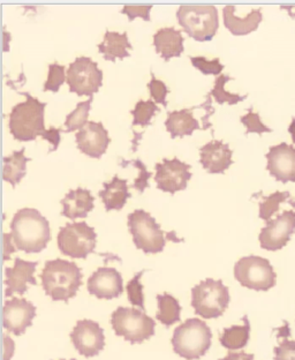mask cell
I'll return each instance as SVG.
<instances>
[{
  "instance_id": "obj_12",
  "label": "cell",
  "mask_w": 295,
  "mask_h": 360,
  "mask_svg": "<svg viewBox=\"0 0 295 360\" xmlns=\"http://www.w3.org/2000/svg\"><path fill=\"white\" fill-rule=\"evenodd\" d=\"M190 165L180 161L179 158L172 160L164 158L162 163L155 165L158 190L165 193L176 194L179 191L186 190L188 181L192 179Z\"/></svg>"
},
{
  "instance_id": "obj_45",
  "label": "cell",
  "mask_w": 295,
  "mask_h": 360,
  "mask_svg": "<svg viewBox=\"0 0 295 360\" xmlns=\"http://www.w3.org/2000/svg\"><path fill=\"white\" fill-rule=\"evenodd\" d=\"M289 133L292 135L293 143L295 145V118H293L292 122H291V125H289Z\"/></svg>"
},
{
  "instance_id": "obj_11",
  "label": "cell",
  "mask_w": 295,
  "mask_h": 360,
  "mask_svg": "<svg viewBox=\"0 0 295 360\" xmlns=\"http://www.w3.org/2000/svg\"><path fill=\"white\" fill-rule=\"evenodd\" d=\"M66 75L70 91L77 96L93 97V94L103 86V72L96 61L84 56L77 57L70 64Z\"/></svg>"
},
{
  "instance_id": "obj_17",
  "label": "cell",
  "mask_w": 295,
  "mask_h": 360,
  "mask_svg": "<svg viewBox=\"0 0 295 360\" xmlns=\"http://www.w3.org/2000/svg\"><path fill=\"white\" fill-rule=\"evenodd\" d=\"M75 141L82 154L100 158L107 150L111 139L102 122H88L87 125L75 134Z\"/></svg>"
},
{
  "instance_id": "obj_41",
  "label": "cell",
  "mask_w": 295,
  "mask_h": 360,
  "mask_svg": "<svg viewBox=\"0 0 295 360\" xmlns=\"http://www.w3.org/2000/svg\"><path fill=\"white\" fill-rule=\"evenodd\" d=\"M275 360H295V341L284 340L275 347Z\"/></svg>"
},
{
  "instance_id": "obj_34",
  "label": "cell",
  "mask_w": 295,
  "mask_h": 360,
  "mask_svg": "<svg viewBox=\"0 0 295 360\" xmlns=\"http://www.w3.org/2000/svg\"><path fill=\"white\" fill-rule=\"evenodd\" d=\"M65 80H67V75H65V66L57 64V63L50 64L48 65V80L45 81L43 90L58 93L61 86L65 84Z\"/></svg>"
},
{
  "instance_id": "obj_10",
  "label": "cell",
  "mask_w": 295,
  "mask_h": 360,
  "mask_svg": "<svg viewBox=\"0 0 295 360\" xmlns=\"http://www.w3.org/2000/svg\"><path fill=\"white\" fill-rule=\"evenodd\" d=\"M235 277L241 285L255 291H269L277 282L270 261L257 255L241 257L235 266Z\"/></svg>"
},
{
  "instance_id": "obj_9",
  "label": "cell",
  "mask_w": 295,
  "mask_h": 360,
  "mask_svg": "<svg viewBox=\"0 0 295 360\" xmlns=\"http://www.w3.org/2000/svg\"><path fill=\"white\" fill-rule=\"evenodd\" d=\"M57 240L61 255L73 259H87L96 248L97 233L87 222L67 223L59 229Z\"/></svg>"
},
{
  "instance_id": "obj_25",
  "label": "cell",
  "mask_w": 295,
  "mask_h": 360,
  "mask_svg": "<svg viewBox=\"0 0 295 360\" xmlns=\"http://www.w3.org/2000/svg\"><path fill=\"white\" fill-rule=\"evenodd\" d=\"M97 46H98V52L103 55L104 59L112 63H114L117 59L129 57L131 55H129V50L133 49L127 32H124L120 34V32H110V30H106L103 42L100 43Z\"/></svg>"
},
{
  "instance_id": "obj_28",
  "label": "cell",
  "mask_w": 295,
  "mask_h": 360,
  "mask_svg": "<svg viewBox=\"0 0 295 360\" xmlns=\"http://www.w3.org/2000/svg\"><path fill=\"white\" fill-rule=\"evenodd\" d=\"M242 320L244 325L232 326L230 328H225L221 333L219 342L225 349L230 351L240 350L248 345L251 338V323L246 315Z\"/></svg>"
},
{
  "instance_id": "obj_18",
  "label": "cell",
  "mask_w": 295,
  "mask_h": 360,
  "mask_svg": "<svg viewBox=\"0 0 295 360\" xmlns=\"http://www.w3.org/2000/svg\"><path fill=\"white\" fill-rule=\"evenodd\" d=\"M88 292L98 300H114L124 292L122 274L116 268L100 267L88 280Z\"/></svg>"
},
{
  "instance_id": "obj_8",
  "label": "cell",
  "mask_w": 295,
  "mask_h": 360,
  "mask_svg": "<svg viewBox=\"0 0 295 360\" xmlns=\"http://www.w3.org/2000/svg\"><path fill=\"white\" fill-rule=\"evenodd\" d=\"M129 229L133 236V241L138 250L145 255H156L163 252L166 239L161 225L143 210H136L129 215Z\"/></svg>"
},
{
  "instance_id": "obj_14",
  "label": "cell",
  "mask_w": 295,
  "mask_h": 360,
  "mask_svg": "<svg viewBox=\"0 0 295 360\" xmlns=\"http://www.w3.org/2000/svg\"><path fill=\"white\" fill-rule=\"evenodd\" d=\"M71 340L77 352L86 358L96 357L105 347L103 328L98 322L87 319L77 322Z\"/></svg>"
},
{
  "instance_id": "obj_47",
  "label": "cell",
  "mask_w": 295,
  "mask_h": 360,
  "mask_svg": "<svg viewBox=\"0 0 295 360\" xmlns=\"http://www.w3.org/2000/svg\"><path fill=\"white\" fill-rule=\"evenodd\" d=\"M60 360H65V359H60ZM70 360H77V359H74V358H73V359H70Z\"/></svg>"
},
{
  "instance_id": "obj_27",
  "label": "cell",
  "mask_w": 295,
  "mask_h": 360,
  "mask_svg": "<svg viewBox=\"0 0 295 360\" xmlns=\"http://www.w3.org/2000/svg\"><path fill=\"white\" fill-rule=\"evenodd\" d=\"M26 148L19 151H13L11 156L4 158L3 178L5 181L10 183L13 188L21 183L27 174V163L32 161V158L25 156Z\"/></svg>"
},
{
  "instance_id": "obj_15",
  "label": "cell",
  "mask_w": 295,
  "mask_h": 360,
  "mask_svg": "<svg viewBox=\"0 0 295 360\" xmlns=\"http://www.w3.org/2000/svg\"><path fill=\"white\" fill-rule=\"evenodd\" d=\"M36 316V306L25 298H12L4 302V328L16 336L25 334Z\"/></svg>"
},
{
  "instance_id": "obj_37",
  "label": "cell",
  "mask_w": 295,
  "mask_h": 360,
  "mask_svg": "<svg viewBox=\"0 0 295 360\" xmlns=\"http://www.w3.org/2000/svg\"><path fill=\"white\" fill-rule=\"evenodd\" d=\"M192 66L202 72L204 75H218L224 70V65L221 64L219 58L208 60L206 57H190Z\"/></svg>"
},
{
  "instance_id": "obj_7",
  "label": "cell",
  "mask_w": 295,
  "mask_h": 360,
  "mask_svg": "<svg viewBox=\"0 0 295 360\" xmlns=\"http://www.w3.org/2000/svg\"><path fill=\"white\" fill-rule=\"evenodd\" d=\"M230 304V292L223 281L206 278L192 289V306L203 319H217Z\"/></svg>"
},
{
  "instance_id": "obj_19",
  "label": "cell",
  "mask_w": 295,
  "mask_h": 360,
  "mask_svg": "<svg viewBox=\"0 0 295 360\" xmlns=\"http://www.w3.org/2000/svg\"><path fill=\"white\" fill-rule=\"evenodd\" d=\"M39 266V262H32V261L22 260L20 257H16L14 261V266L12 268H5V297H12L15 293L18 295H25L28 290V285H36L37 281L34 277L36 268Z\"/></svg>"
},
{
  "instance_id": "obj_44",
  "label": "cell",
  "mask_w": 295,
  "mask_h": 360,
  "mask_svg": "<svg viewBox=\"0 0 295 360\" xmlns=\"http://www.w3.org/2000/svg\"><path fill=\"white\" fill-rule=\"evenodd\" d=\"M219 360H255L254 354H246V352H228L226 357Z\"/></svg>"
},
{
  "instance_id": "obj_20",
  "label": "cell",
  "mask_w": 295,
  "mask_h": 360,
  "mask_svg": "<svg viewBox=\"0 0 295 360\" xmlns=\"http://www.w3.org/2000/svg\"><path fill=\"white\" fill-rule=\"evenodd\" d=\"M233 150L228 143L212 140L199 148V163L209 174H223L233 165Z\"/></svg>"
},
{
  "instance_id": "obj_46",
  "label": "cell",
  "mask_w": 295,
  "mask_h": 360,
  "mask_svg": "<svg viewBox=\"0 0 295 360\" xmlns=\"http://www.w3.org/2000/svg\"><path fill=\"white\" fill-rule=\"evenodd\" d=\"M289 205H291L293 208H295V200H291V201H289Z\"/></svg>"
},
{
  "instance_id": "obj_36",
  "label": "cell",
  "mask_w": 295,
  "mask_h": 360,
  "mask_svg": "<svg viewBox=\"0 0 295 360\" xmlns=\"http://www.w3.org/2000/svg\"><path fill=\"white\" fill-rule=\"evenodd\" d=\"M241 122L246 126V134H249V133H257L258 135H262L263 133H271L273 132V129L268 127V126L264 125L262 120H261V117L258 113L254 112L253 108L248 110L247 115H244V116L241 117L240 118Z\"/></svg>"
},
{
  "instance_id": "obj_23",
  "label": "cell",
  "mask_w": 295,
  "mask_h": 360,
  "mask_svg": "<svg viewBox=\"0 0 295 360\" xmlns=\"http://www.w3.org/2000/svg\"><path fill=\"white\" fill-rule=\"evenodd\" d=\"M154 45L156 52L165 61H170L174 57H180L185 50L183 34L173 27L158 30L154 35Z\"/></svg>"
},
{
  "instance_id": "obj_21",
  "label": "cell",
  "mask_w": 295,
  "mask_h": 360,
  "mask_svg": "<svg viewBox=\"0 0 295 360\" xmlns=\"http://www.w3.org/2000/svg\"><path fill=\"white\" fill-rule=\"evenodd\" d=\"M95 198L91 195V192L87 188L77 187V190H71L65 195L64 199L61 200L63 205V212L61 216H65L67 219H86L88 214L93 210Z\"/></svg>"
},
{
  "instance_id": "obj_32",
  "label": "cell",
  "mask_w": 295,
  "mask_h": 360,
  "mask_svg": "<svg viewBox=\"0 0 295 360\" xmlns=\"http://www.w3.org/2000/svg\"><path fill=\"white\" fill-rule=\"evenodd\" d=\"M289 196H291L289 192H280V191H277L276 193L270 194L269 196H262L260 212H258L260 219L269 222L273 215L280 210V203L285 202Z\"/></svg>"
},
{
  "instance_id": "obj_26",
  "label": "cell",
  "mask_w": 295,
  "mask_h": 360,
  "mask_svg": "<svg viewBox=\"0 0 295 360\" xmlns=\"http://www.w3.org/2000/svg\"><path fill=\"white\" fill-rule=\"evenodd\" d=\"M165 126L172 139L192 135L195 129H199V120H196L192 116V109L171 111L167 113Z\"/></svg>"
},
{
  "instance_id": "obj_40",
  "label": "cell",
  "mask_w": 295,
  "mask_h": 360,
  "mask_svg": "<svg viewBox=\"0 0 295 360\" xmlns=\"http://www.w3.org/2000/svg\"><path fill=\"white\" fill-rule=\"evenodd\" d=\"M124 163V165H135V167H138V169H140L141 170V174H140V178H138V179L135 180L134 185H133V187H134L135 190H138L140 193H143L145 192V188L147 187H149V184H148V180H149V178L152 176V174L151 172H148L147 169H145V165L142 163V161H140V160H135V161H131V162H122Z\"/></svg>"
},
{
  "instance_id": "obj_39",
  "label": "cell",
  "mask_w": 295,
  "mask_h": 360,
  "mask_svg": "<svg viewBox=\"0 0 295 360\" xmlns=\"http://www.w3.org/2000/svg\"><path fill=\"white\" fill-rule=\"evenodd\" d=\"M152 5H126L122 8V13L129 15V21L135 18H142L145 21H150V11Z\"/></svg>"
},
{
  "instance_id": "obj_13",
  "label": "cell",
  "mask_w": 295,
  "mask_h": 360,
  "mask_svg": "<svg viewBox=\"0 0 295 360\" xmlns=\"http://www.w3.org/2000/svg\"><path fill=\"white\" fill-rule=\"evenodd\" d=\"M295 232V212L285 210L277 219H270L261 230L258 240L266 251H280L285 248Z\"/></svg>"
},
{
  "instance_id": "obj_22",
  "label": "cell",
  "mask_w": 295,
  "mask_h": 360,
  "mask_svg": "<svg viewBox=\"0 0 295 360\" xmlns=\"http://www.w3.org/2000/svg\"><path fill=\"white\" fill-rule=\"evenodd\" d=\"M224 25L235 36H244L255 32L263 20L262 11L253 10L244 18L235 15V6L228 5L223 10Z\"/></svg>"
},
{
  "instance_id": "obj_24",
  "label": "cell",
  "mask_w": 295,
  "mask_h": 360,
  "mask_svg": "<svg viewBox=\"0 0 295 360\" xmlns=\"http://www.w3.org/2000/svg\"><path fill=\"white\" fill-rule=\"evenodd\" d=\"M98 195L103 201L106 212L122 210L125 207L127 199L132 196L129 192L127 180L120 179L118 174L111 181L103 184V190L100 191Z\"/></svg>"
},
{
  "instance_id": "obj_29",
  "label": "cell",
  "mask_w": 295,
  "mask_h": 360,
  "mask_svg": "<svg viewBox=\"0 0 295 360\" xmlns=\"http://www.w3.org/2000/svg\"><path fill=\"white\" fill-rule=\"evenodd\" d=\"M158 312L156 314L157 320L164 326L171 327L176 322H179L181 314V306L178 300L169 293L158 295L157 296Z\"/></svg>"
},
{
  "instance_id": "obj_35",
  "label": "cell",
  "mask_w": 295,
  "mask_h": 360,
  "mask_svg": "<svg viewBox=\"0 0 295 360\" xmlns=\"http://www.w3.org/2000/svg\"><path fill=\"white\" fill-rule=\"evenodd\" d=\"M145 270H142L138 274H135L133 280L127 284V293L129 300L132 305L138 306L141 311H145V296H143V285L141 284V277Z\"/></svg>"
},
{
  "instance_id": "obj_1",
  "label": "cell",
  "mask_w": 295,
  "mask_h": 360,
  "mask_svg": "<svg viewBox=\"0 0 295 360\" xmlns=\"http://www.w3.org/2000/svg\"><path fill=\"white\" fill-rule=\"evenodd\" d=\"M11 235L15 248L25 253H39L51 240L50 223L34 208H22L15 212L11 222Z\"/></svg>"
},
{
  "instance_id": "obj_4",
  "label": "cell",
  "mask_w": 295,
  "mask_h": 360,
  "mask_svg": "<svg viewBox=\"0 0 295 360\" xmlns=\"http://www.w3.org/2000/svg\"><path fill=\"white\" fill-rule=\"evenodd\" d=\"M211 329L199 319H188L174 330L172 338L173 350L186 360L203 357L211 347Z\"/></svg>"
},
{
  "instance_id": "obj_5",
  "label": "cell",
  "mask_w": 295,
  "mask_h": 360,
  "mask_svg": "<svg viewBox=\"0 0 295 360\" xmlns=\"http://www.w3.org/2000/svg\"><path fill=\"white\" fill-rule=\"evenodd\" d=\"M177 19L197 42L211 41L219 28L218 10L214 5H183L177 11Z\"/></svg>"
},
{
  "instance_id": "obj_31",
  "label": "cell",
  "mask_w": 295,
  "mask_h": 360,
  "mask_svg": "<svg viewBox=\"0 0 295 360\" xmlns=\"http://www.w3.org/2000/svg\"><path fill=\"white\" fill-rule=\"evenodd\" d=\"M235 80L233 77L230 75H219L215 81V87L210 91V95L215 97L216 102L218 104L228 103L230 105H235L239 102L247 98L248 95H237V94L228 93L225 90V84H228V81Z\"/></svg>"
},
{
  "instance_id": "obj_6",
  "label": "cell",
  "mask_w": 295,
  "mask_h": 360,
  "mask_svg": "<svg viewBox=\"0 0 295 360\" xmlns=\"http://www.w3.org/2000/svg\"><path fill=\"white\" fill-rule=\"evenodd\" d=\"M111 326L117 336H122L131 345H140L154 336L156 322L145 311L118 307L111 315Z\"/></svg>"
},
{
  "instance_id": "obj_30",
  "label": "cell",
  "mask_w": 295,
  "mask_h": 360,
  "mask_svg": "<svg viewBox=\"0 0 295 360\" xmlns=\"http://www.w3.org/2000/svg\"><path fill=\"white\" fill-rule=\"evenodd\" d=\"M93 97H90L89 100L80 102L77 104L75 110H73L67 117L65 122V127L66 132L71 133L77 129H82L84 126L88 124V117H89L90 108H91V102Z\"/></svg>"
},
{
  "instance_id": "obj_2",
  "label": "cell",
  "mask_w": 295,
  "mask_h": 360,
  "mask_svg": "<svg viewBox=\"0 0 295 360\" xmlns=\"http://www.w3.org/2000/svg\"><path fill=\"white\" fill-rule=\"evenodd\" d=\"M39 277L46 296L51 297L53 302H70L82 285L79 266L63 259L46 261Z\"/></svg>"
},
{
  "instance_id": "obj_42",
  "label": "cell",
  "mask_w": 295,
  "mask_h": 360,
  "mask_svg": "<svg viewBox=\"0 0 295 360\" xmlns=\"http://www.w3.org/2000/svg\"><path fill=\"white\" fill-rule=\"evenodd\" d=\"M43 139L48 140V141L51 143V149L48 150V153L57 150L59 147V143H60V129L50 127V129H48L46 133H45Z\"/></svg>"
},
{
  "instance_id": "obj_38",
  "label": "cell",
  "mask_w": 295,
  "mask_h": 360,
  "mask_svg": "<svg viewBox=\"0 0 295 360\" xmlns=\"http://www.w3.org/2000/svg\"><path fill=\"white\" fill-rule=\"evenodd\" d=\"M148 88L150 90V95L156 103L163 104L165 108L167 106L166 95L169 94L166 84L163 81L157 80L154 73H151V81L148 84Z\"/></svg>"
},
{
  "instance_id": "obj_43",
  "label": "cell",
  "mask_w": 295,
  "mask_h": 360,
  "mask_svg": "<svg viewBox=\"0 0 295 360\" xmlns=\"http://www.w3.org/2000/svg\"><path fill=\"white\" fill-rule=\"evenodd\" d=\"M210 97H211V95H210V93H209L208 96H206V102L204 104H202V105H199L197 108H204V109H206V111H208V113H206V117H202V120L204 122V125H203V129H206L208 127H210L211 126V124L210 122H208V118L209 117L211 116V115H214L215 113V109H214V106H211V100H210Z\"/></svg>"
},
{
  "instance_id": "obj_16",
  "label": "cell",
  "mask_w": 295,
  "mask_h": 360,
  "mask_svg": "<svg viewBox=\"0 0 295 360\" xmlns=\"http://www.w3.org/2000/svg\"><path fill=\"white\" fill-rule=\"evenodd\" d=\"M266 170L269 171L277 181L295 183V148L286 142L270 147L268 154Z\"/></svg>"
},
{
  "instance_id": "obj_3",
  "label": "cell",
  "mask_w": 295,
  "mask_h": 360,
  "mask_svg": "<svg viewBox=\"0 0 295 360\" xmlns=\"http://www.w3.org/2000/svg\"><path fill=\"white\" fill-rule=\"evenodd\" d=\"M27 97L26 102L16 104L10 113L8 129L18 141H34L37 136H44L48 129L44 126L46 103L32 97L29 93H20Z\"/></svg>"
},
{
  "instance_id": "obj_33",
  "label": "cell",
  "mask_w": 295,
  "mask_h": 360,
  "mask_svg": "<svg viewBox=\"0 0 295 360\" xmlns=\"http://www.w3.org/2000/svg\"><path fill=\"white\" fill-rule=\"evenodd\" d=\"M159 111L161 110L158 108L157 104L152 102V101H138L134 110L131 111L133 117H134L133 126L140 125L145 127V126L150 125L152 117Z\"/></svg>"
}]
</instances>
